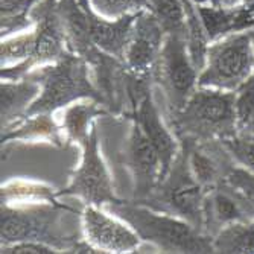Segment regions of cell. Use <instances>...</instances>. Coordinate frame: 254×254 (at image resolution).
Returning a JSON list of instances; mask_svg holds the SVG:
<instances>
[{
  "instance_id": "1",
  "label": "cell",
  "mask_w": 254,
  "mask_h": 254,
  "mask_svg": "<svg viewBox=\"0 0 254 254\" xmlns=\"http://www.w3.org/2000/svg\"><path fill=\"white\" fill-rule=\"evenodd\" d=\"M105 207L110 213L125 221L143 242L152 244L163 253H215L212 236L177 216L134 201L121 199Z\"/></svg>"
},
{
  "instance_id": "2",
  "label": "cell",
  "mask_w": 254,
  "mask_h": 254,
  "mask_svg": "<svg viewBox=\"0 0 254 254\" xmlns=\"http://www.w3.org/2000/svg\"><path fill=\"white\" fill-rule=\"evenodd\" d=\"M26 76L41 87L40 96L32 102L26 116L54 114L81 99H93L104 107L101 91L90 78L88 63L72 51H67L55 63L35 67Z\"/></svg>"
},
{
  "instance_id": "3",
  "label": "cell",
  "mask_w": 254,
  "mask_h": 254,
  "mask_svg": "<svg viewBox=\"0 0 254 254\" xmlns=\"http://www.w3.org/2000/svg\"><path fill=\"white\" fill-rule=\"evenodd\" d=\"M236 91L196 87L193 95L178 113L168 114V125L178 140L192 138L195 142H221L235 137Z\"/></svg>"
},
{
  "instance_id": "4",
  "label": "cell",
  "mask_w": 254,
  "mask_h": 254,
  "mask_svg": "<svg viewBox=\"0 0 254 254\" xmlns=\"http://www.w3.org/2000/svg\"><path fill=\"white\" fill-rule=\"evenodd\" d=\"M68 207L55 201L29 204H2L0 239L2 245L17 242H43L58 251L68 253L78 239L68 236L61 228V215Z\"/></svg>"
},
{
  "instance_id": "5",
  "label": "cell",
  "mask_w": 254,
  "mask_h": 254,
  "mask_svg": "<svg viewBox=\"0 0 254 254\" xmlns=\"http://www.w3.org/2000/svg\"><path fill=\"white\" fill-rule=\"evenodd\" d=\"M207 190L196 181L189 165L188 148L180 143V152L155 190L142 202L158 212L189 222L204 233V198Z\"/></svg>"
},
{
  "instance_id": "6",
  "label": "cell",
  "mask_w": 254,
  "mask_h": 254,
  "mask_svg": "<svg viewBox=\"0 0 254 254\" xmlns=\"http://www.w3.org/2000/svg\"><path fill=\"white\" fill-rule=\"evenodd\" d=\"M254 70V44L248 34L233 32L209 44L198 87L236 91Z\"/></svg>"
},
{
  "instance_id": "7",
  "label": "cell",
  "mask_w": 254,
  "mask_h": 254,
  "mask_svg": "<svg viewBox=\"0 0 254 254\" xmlns=\"http://www.w3.org/2000/svg\"><path fill=\"white\" fill-rule=\"evenodd\" d=\"M199 70L192 63L188 38L168 34L152 72V81L163 91L168 114L178 113L198 87Z\"/></svg>"
},
{
  "instance_id": "8",
  "label": "cell",
  "mask_w": 254,
  "mask_h": 254,
  "mask_svg": "<svg viewBox=\"0 0 254 254\" xmlns=\"http://www.w3.org/2000/svg\"><path fill=\"white\" fill-rule=\"evenodd\" d=\"M29 17L34 20L35 31L34 54L26 63L2 68V81H18L32 68L58 61L68 51L60 14V0H38Z\"/></svg>"
},
{
  "instance_id": "9",
  "label": "cell",
  "mask_w": 254,
  "mask_h": 254,
  "mask_svg": "<svg viewBox=\"0 0 254 254\" xmlns=\"http://www.w3.org/2000/svg\"><path fill=\"white\" fill-rule=\"evenodd\" d=\"M82 160L81 165L73 174L68 186L57 196H78L90 205H107L110 202L121 201L113 189L111 177L108 174L105 161L99 154V140L96 124H93L90 134L81 143Z\"/></svg>"
},
{
  "instance_id": "10",
  "label": "cell",
  "mask_w": 254,
  "mask_h": 254,
  "mask_svg": "<svg viewBox=\"0 0 254 254\" xmlns=\"http://www.w3.org/2000/svg\"><path fill=\"white\" fill-rule=\"evenodd\" d=\"M124 163L131 174L132 201H145L163 178V165L157 149L134 122L125 143Z\"/></svg>"
},
{
  "instance_id": "11",
  "label": "cell",
  "mask_w": 254,
  "mask_h": 254,
  "mask_svg": "<svg viewBox=\"0 0 254 254\" xmlns=\"http://www.w3.org/2000/svg\"><path fill=\"white\" fill-rule=\"evenodd\" d=\"M166 35L168 32L151 9L138 12L124 57L128 70L137 76L152 78L154 67L163 49Z\"/></svg>"
},
{
  "instance_id": "12",
  "label": "cell",
  "mask_w": 254,
  "mask_h": 254,
  "mask_svg": "<svg viewBox=\"0 0 254 254\" xmlns=\"http://www.w3.org/2000/svg\"><path fill=\"white\" fill-rule=\"evenodd\" d=\"M85 241L101 253H132L142 239L121 218L110 216L98 205H90L82 212Z\"/></svg>"
},
{
  "instance_id": "13",
  "label": "cell",
  "mask_w": 254,
  "mask_h": 254,
  "mask_svg": "<svg viewBox=\"0 0 254 254\" xmlns=\"http://www.w3.org/2000/svg\"><path fill=\"white\" fill-rule=\"evenodd\" d=\"M128 118L140 127L143 134L148 137V140L157 149L161 158V165H163V178H165L174 163V160L180 152V140L171 129V127L161 119L160 110L154 101L152 90H149L143 96V99L132 108V111L128 114Z\"/></svg>"
},
{
  "instance_id": "14",
  "label": "cell",
  "mask_w": 254,
  "mask_h": 254,
  "mask_svg": "<svg viewBox=\"0 0 254 254\" xmlns=\"http://www.w3.org/2000/svg\"><path fill=\"white\" fill-rule=\"evenodd\" d=\"M88 18L90 38L95 43L96 48L102 52L122 60L125 57L127 46L131 37L132 25L137 18V14H128L119 18H105L93 11L90 0L81 5Z\"/></svg>"
},
{
  "instance_id": "15",
  "label": "cell",
  "mask_w": 254,
  "mask_h": 254,
  "mask_svg": "<svg viewBox=\"0 0 254 254\" xmlns=\"http://www.w3.org/2000/svg\"><path fill=\"white\" fill-rule=\"evenodd\" d=\"M238 199L225 189L216 186L207 190L204 198V233L215 238L221 230L230 224L248 221Z\"/></svg>"
},
{
  "instance_id": "16",
  "label": "cell",
  "mask_w": 254,
  "mask_h": 254,
  "mask_svg": "<svg viewBox=\"0 0 254 254\" xmlns=\"http://www.w3.org/2000/svg\"><path fill=\"white\" fill-rule=\"evenodd\" d=\"M41 87L37 81L25 76L18 81H2L0 87V116L2 129L23 119L32 102L40 96Z\"/></svg>"
},
{
  "instance_id": "17",
  "label": "cell",
  "mask_w": 254,
  "mask_h": 254,
  "mask_svg": "<svg viewBox=\"0 0 254 254\" xmlns=\"http://www.w3.org/2000/svg\"><path fill=\"white\" fill-rule=\"evenodd\" d=\"M11 140H51L61 145V135L52 114H35L23 118V122L15 128L2 129V145Z\"/></svg>"
},
{
  "instance_id": "18",
  "label": "cell",
  "mask_w": 254,
  "mask_h": 254,
  "mask_svg": "<svg viewBox=\"0 0 254 254\" xmlns=\"http://www.w3.org/2000/svg\"><path fill=\"white\" fill-rule=\"evenodd\" d=\"M98 101L88 99V102H73L68 105L64 111L63 128L67 134V138L76 143H82L85 137L90 134L93 127V119L107 113L105 108L99 107Z\"/></svg>"
},
{
  "instance_id": "19",
  "label": "cell",
  "mask_w": 254,
  "mask_h": 254,
  "mask_svg": "<svg viewBox=\"0 0 254 254\" xmlns=\"http://www.w3.org/2000/svg\"><path fill=\"white\" fill-rule=\"evenodd\" d=\"M215 253L254 254V219L224 227L213 238Z\"/></svg>"
},
{
  "instance_id": "20",
  "label": "cell",
  "mask_w": 254,
  "mask_h": 254,
  "mask_svg": "<svg viewBox=\"0 0 254 254\" xmlns=\"http://www.w3.org/2000/svg\"><path fill=\"white\" fill-rule=\"evenodd\" d=\"M198 12L204 31L210 43L233 34L238 8H224L215 5H198Z\"/></svg>"
},
{
  "instance_id": "21",
  "label": "cell",
  "mask_w": 254,
  "mask_h": 254,
  "mask_svg": "<svg viewBox=\"0 0 254 254\" xmlns=\"http://www.w3.org/2000/svg\"><path fill=\"white\" fill-rule=\"evenodd\" d=\"M57 193L43 184L29 181H15L2 186V204H29L54 201Z\"/></svg>"
},
{
  "instance_id": "22",
  "label": "cell",
  "mask_w": 254,
  "mask_h": 254,
  "mask_svg": "<svg viewBox=\"0 0 254 254\" xmlns=\"http://www.w3.org/2000/svg\"><path fill=\"white\" fill-rule=\"evenodd\" d=\"M35 48V31H25L6 38H2V46H0V61H2V68L12 67L21 63H26Z\"/></svg>"
},
{
  "instance_id": "23",
  "label": "cell",
  "mask_w": 254,
  "mask_h": 254,
  "mask_svg": "<svg viewBox=\"0 0 254 254\" xmlns=\"http://www.w3.org/2000/svg\"><path fill=\"white\" fill-rule=\"evenodd\" d=\"M236 135L254 137V70L236 90Z\"/></svg>"
},
{
  "instance_id": "24",
  "label": "cell",
  "mask_w": 254,
  "mask_h": 254,
  "mask_svg": "<svg viewBox=\"0 0 254 254\" xmlns=\"http://www.w3.org/2000/svg\"><path fill=\"white\" fill-rule=\"evenodd\" d=\"M149 9L168 34H178L188 38L186 15L181 0H149Z\"/></svg>"
},
{
  "instance_id": "25",
  "label": "cell",
  "mask_w": 254,
  "mask_h": 254,
  "mask_svg": "<svg viewBox=\"0 0 254 254\" xmlns=\"http://www.w3.org/2000/svg\"><path fill=\"white\" fill-rule=\"evenodd\" d=\"M90 5L105 18H119L149 9V0H90Z\"/></svg>"
},
{
  "instance_id": "26",
  "label": "cell",
  "mask_w": 254,
  "mask_h": 254,
  "mask_svg": "<svg viewBox=\"0 0 254 254\" xmlns=\"http://www.w3.org/2000/svg\"><path fill=\"white\" fill-rule=\"evenodd\" d=\"M236 163L254 174V137L235 135L221 140Z\"/></svg>"
},
{
  "instance_id": "27",
  "label": "cell",
  "mask_w": 254,
  "mask_h": 254,
  "mask_svg": "<svg viewBox=\"0 0 254 254\" xmlns=\"http://www.w3.org/2000/svg\"><path fill=\"white\" fill-rule=\"evenodd\" d=\"M0 253L2 254H51L52 253L54 254V253H58V250L48 244H43V242L26 241V242L2 245Z\"/></svg>"
},
{
  "instance_id": "28",
  "label": "cell",
  "mask_w": 254,
  "mask_h": 254,
  "mask_svg": "<svg viewBox=\"0 0 254 254\" xmlns=\"http://www.w3.org/2000/svg\"><path fill=\"white\" fill-rule=\"evenodd\" d=\"M37 2L38 0H0V18L29 15Z\"/></svg>"
},
{
  "instance_id": "29",
  "label": "cell",
  "mask_w": 254,
  "mask_h": 254,
  "mask_svg": "<svg viewBox=\"0 0 254 254\" xmlns=\"http://www.w3.org/2000/svg\"><path fill=\"white\" fill-rule=\"evenodd\" d=\"M254 28V0L238 8L233 32H244Z\"/></svg>"
},
{
  "instance_id": "30",
  "label": "cell",
  "mask_w": 254,
  "mask_h": 254,
  "mask_svg": "<svg viewBox=\"0 0 254 254\" xmlns=\"http://www.w3.org/2000/svg\"><path fill=\"white\" fill-rule=\"evenodd\" d=\"M219 6L224 8H239L247 3V0H218Z\"/></svg>"
},
{
  "instance_id": "31",
  "label": "cell",
  "mask_w": 254,
  "mask_h": 254,
  "mask_svg": "<svg viewBox=\"0 0 254 254\" xmlns=\"http://www.w3.org/2000/svg\"><path fill=\"white\" fill-rule=\"evenodd\" d=\"M248 34H250V37H251V40H253V44H254V28H253V29H250V31H248Z\"/></svg>"
},
{
  "instance_id": "32",
  "label": "cell",
  "mask_w": 254,
  "mask_h": 254,
  "mask_svg": "<svg viewBox=\"0 0 254 254\" xmlns=\"http://www.w3.org/2000/svg\"><path fill=\"white\" fill-rule=\"evenodd\" d=\"M248 2H251V0H247V3H248Z\"/></svg>"
}]
</instances>
